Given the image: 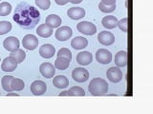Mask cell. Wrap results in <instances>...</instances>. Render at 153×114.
I'll use <instances>...</instances> for the list:
<instances>
[{
	"mask_svg": "<svg viewBox=\"0 0 153 114\" xmlns=\"http://www.w3.org/2000/svg\"><path fill=\"white\" fill-rule=\"evenodd\" d=\"M13 19L24 30H32L40 20V13L28 3H19L14 11Z\"/></svg>",
	"mask_w": 153,
	"mask_h": 114,
	"instance_id": "1",
	"label": "cell"
},
{
	"mask_svg": "<svg viewBox=\"0 0 153 114\" xmlns=\"http://www.w3.org/2000/svg\"><path fill=\"white\" fill-rule=\"evenodd\" d=\"M108 84L102 78H94L88 86V90L93 96H102L108 91Z\"/></svg>",
	"mask_w": 153,
	"mask_h": 114,
	"instance_id": "2",
	"label": "cell"
},
{
	"mask_svg": "<svg viewBox=\"0 0 153 114\" xmlns=\"http://www.w3.org/2000/svg\"><path fill=\"white\" fill-rule=\"evenodd\" d=\"M78 31L84 35H93L97 32V27L89 21H81L76 25Z\"/></svg>",
	"mask_w": 153,
	"mask_h": 114,
	"instance_id": "3",
	"label": "cell"
},
{
	"mask_svg": "<svg viewBox=\"0 0 153 114\" xmlns=\"http://www.w3.org/2000/svg\"><path fill=\"white\" fill-rule=\"evenodd\" d=\"M72 77L76 83H84L89 78V71L84 68H76L72 72Z\"/></svg>",
	"mask_w": 153,
	"mask_h": 114,
	"instance_id": "4",
	"label": "cell"
},
{
	"mask_svg": "<svg viewBox=\"0 0 153 114\" xmlns=\"http://www.w3.org/2000/svg\"><path fill=\"white\" fill-rule=\"evenodd\" d=\"M31 92L36 95V96H39L46 92L47 90V85L45 82H43L41 80H36L31 84L30 86Z\"/></svg>",
	"mask_w": 153,
	"mask_h": 114,
	"instance_id": "5",
	"label": "cell"
},
{
	"mask_svg": "<svg viewBox=\"0 0 153 114\" xmlns=\"http://www.w3.org/2000/svg\"><path fill=\"white\" fill-rule=\"evenodd\" d=\"M72 34H73V31H72V28L70 27L62 26L56 31L55 36L59 41L63 42V41L68 40L69 38L72 36Z\"/></svg>",
	"mask_w": 153,
	"mask_h": 114,
	"instance_id": "6",
	"label": "cell"
},
{
	"mask_svg": "<svg viewBox=\"0 0 153 114\" xmlns=\"http://www.w3.org/2000/svg\"><path fill=\"white\" fill-rule=\"evenodd\" d=\"M96 59L100 64H109L112 61V53L106 49H100L96 52Z\"/></svg>",
	"mask_w": 153,
	"mask_h": 114,
	"instance_id": "7",
	"label": "cell"
},
{
	"mask_svg": "<svg viewBox=\"0 0 153 114\" xmlns=\"http://www.w3.org/2000/svg\"><path fill=\"white\" fill-rule=\"evenodd\" d=\"M22 45L26 50H36L38 46V38H36V35H33V34H27L23 37Z\"/></svg>",
	"mask_w": 153,
	"mask_h": 114,
	"instance_id": "8",
	"label": "cell"
},
{
	"mask_svg": "<svg viewBox=\"0 0 153 114\" xmlns=\"http://www.w3.org/2000/svg\"><path fill=\"white\" fill-rule=\"evenodd\" d=\"M106 76L111 83H119L123 79V72L118 66H111L107 69Z\"/></svg>",
	"mask_w": 153,
	"mask_h": 114,
	"instance_id": "9",
	"label": "cell"
},
{
	"mask_svg": "<svg viewBox=\"0 0 153 114\" xmlns=\"http://www.w3.org/2000/svg\"><path fill=\"white\" fill-rule=\"evenodd\" d=\"M39 72L44 78L50 79L52 77H54V75L56 73V68L54 65L49 63V62H45L42 63L39 66Z\"/></svg>",
	"mask_w": 153,
	"mask_h": 114,
	"instance_id": "10",
	"label": "cell"
},
{
	"mask_svg": "<svg viewBox=\"0 0 153 114\" xmlns=\"http://www.w3.org/2000/svg\"><path fill=\"white\" fill-rule=\"evenodd\" d=\"M98 41L103 46H111L115 42V36L112 32L103 31L98 34Z\"/></svg>",
	"mask_w": 153,
	"mask_h": 114,
	"instance_id": "11",
	"label": "cell"
},
{
	"mask_svg": "<svg viewBox=\"0 0 153 114\" xmlns=\"http://www.w3.org/2000/svg\"><path fill=\"white\" fill-rule=\"evenodd\" d=\"M17 65H18L17 61L13 56L10 55L2 61L1 69L5 71V72H12V71H13L17 68Z\"/></svg>",
	"mask_w": 153,
	"mask_h": 114,
	"instance_id": "12",
	"label": "cell"
},
{
	"mask_svg": "<svg viewBox=\"0 0 153 114\" xmlns=\"http://www.w3.org/2000/svg\"><path fill=\"white\" fill-rule=\"evenodd\" d=\"M4 49L8 51H13L20 47V42L16 36H9L3 41Z\"/></svg>",
	"mask_w": 153,
	"mask_h": 114,
	"instance_id": "13",
	"label": "cell"
},
{
	"mask_svg": "<svg viewBox=\"0 0 153 114\" xmlns=\"http://www.w3.org/2000/svg\"><path fill=\"white\" fill-rule=\"evenodd\" d=\"M56 54V49L52 44H43L39 48V55L42 58L50 59Z\"/></svg>",
	"mask_w": 153,
	"mask_h": 114,
	"instance_id": "14",
	"label": "cell"
},
{
	"mask_svg": "<svg viewBox=\"0 0 153 114\" xmlns=\"http://www.w3.org/2000/svg\"><path fill=\"white\" fill-rule=\"evenodd\" d=\"M76 60L81 66H87L92 63L93 56H92V53H91V52L84 50V51H80L76 54Z\"/></svg>",
	"mask_w": 153,
	"mask_h": 114,
	"instance_id": "15",
	"label": "cell"
},
{
	"mask_svg": "<svg viewBox=\"0 0 153 114\" xmlns=\"http://www.w3.org/2000/svg\"><path fill=\"white\" fill-rule=\"evenodd\" d=\"M67 15L73 20H79L85 16V11L81 7H72L67 11Z\"/></svg>",
	"mask_w": 153,
	"mask_h": 114,
	"instance_id": "16",
	"label": "cell"
},
{
	"mask_svg": "<svg viewBox=\"0 0 153 114\" xmlns=\"http://www.w3.org/2000/svg\"><path fill=\"white\" fill-rule=\"evenodd\" d=\"M115 65L118 68H124L127 65V52L126 50H120L115 54Z\"/></svg>",
	"mask_w": 153,
	"mask_h": 114,
	"instance_id": "17",
	"label": "cell"
},
{
	"mask_svg": "<svg viewBox=\"0 0 153 114\" xmlns=\"http://www.w3.org/2000/svg\"><path fill=\"white\" fill-rule=\"evenodd\" d=\"M71 46L75 50H82L88 46V40L82 36H76L71 41Z\"/></svg>",
	"mask_w": 153,
	"mask_h": 114,
	"instance_id": "18",
	"label": "cell"
},
{
	"mask_svg": "<svg viewBox=\"0 0 153 114\" xmlns=\"http://www.w3.org/2000/svg\"><path fill=\"white\" fill-rule=\"evenodd\" d=\"M53 85L55 86L56 88H66L69 86V80L64 75H57L55 76L53 79Z\"/></svg>",
	"mask_w": 153,
	"mask_h": 114,
	"instance_id": "19",
	"label": "cell"
},
{
	"mask_svg": "<svg viewBox=\"0 0 153 114\" xmlns=\"http://www.w3.org/2000/svg\"><path fill=\"white\" fill-rule=\"evenodd\" d=\"M45 24L51 28H59L61 25V18L56 14H49L45 19Z\"/></svg>",
	"mask_w": 153,
	"mask_h": 114,
	"instance_id": "20",
	"label": "cell"
},
{
	"mask_svg": "<svg viewBox=\"0 0 153 114\" xmlns=\"http://www.w3.org/2000/svg\"><path fill=\"white\" fill-rule=\"evenodd\" d=\"M102 24L107 30H113L118 25V19L113 15H107L102 18Z\"/></svg>",
	"mask_w": 153,
	"mask_h": 114,
	"instance_id": "21",
	"label": "cell"
},
{
	"mask_svg": "<svg viewBox=\"0 0 153 114\" xmlns=\"http://www.w3.org/2000/svg\"><path fill=\"white\" fill-rule=\"evenodd\" d=\"M71 60L66 58L64 56H57L56 60L55 61V68L59 70H64L68 69Z\"/></svg>",
	"mask_w": 153,
	"mask_h": 114,
	"instance_id": "22",
	"label": "cell"
},
{
	"mask_svg": "<svg viewBox=\"0 0 153 114\" xmlns=\"http://www.w3.org/2000/svg\"><path fill=\"white\" fill-rule=\"evenodd\" d=\"M36 33L40 37L43 38H48L53 34V28L48 27L46 24H41L37 27L36 28Z\"/></svg>",
	"mask_w": 153,
	"mask_h": 114,
	"instance_id": "23",
	"label": "cell"
},
{
	"mask_svg": "<svg viewBox=\"0 0 153 114\" xmlns=\"http://www.w3.org/2000/svg\"><path fill=\"white\" fill-rule=\"evenodd\" d=\"M13 78V76L11 75H6V76H3L2 79H1V86L3 89L5 91H8V92H12L13 91L12 87H11V82Z\"/></svg>",
	"mask_w": 153,
	"mask_h": 114,
	"instance_id": "24",
	"label": "cell"
},
{
	"mask_svg": "<svg viewBox=\"0 0 153 114\" xmlns=\"http://www.w3.org/2000/svg\"><path fill=\"white\" fill-rule=\"evenodd\" d=\"M11 87L13 91H20L24 88H25V83L20 78H13L11 82Z\"/></svg>",
	"mask_w": 153,
	"mask_h": 114,
	"instance_id": "25",
	"label": "cell"
},
{
	"mask_svg": "<svg viewBox=\"0 0 153 114\" xmlns=\"http://www.w3.org/2000/svg\"><path fill=\"white\" fill-rule=\"evenodd\" d=\"M10 55L13 56L14 59H16L17 61V63H21V62H23L24 60H25L26 58V53L25 51H24L23 50H20V49H17L16 50L13 51H11V53H10Z\"/></svg>",
	"mask_w": 153,
	"mask_h": 114,
	"instance_id": "26",
	"label": "cell"
},
{
	"mask_svg": "<svg viewBox=\"0 0 153 114\" xmlns=\"http://www.w3.org/2000/svg\"><path fill=\"white\" fill-rule=\"evenodd\" d=\"M68 96H85V91L82 88L75 86L68 90Z\"/></svg>",
	"mask_w": 153,
	"mask_h": 114,
	"instance_id": "27",
	"label": "cell"
},
{
	"mask_svg": "<svg viewBox=\"0 0 153 114\" xmlns=\"http://www.w3.org/2000/svg\"><path fill=\"white\" fill-rule=\"evenodd\" d=\"M12 12V5L9 2L0 3V16H7Z\"/></svg>",
	"mask_w": 153,
	"mask_h": 114,
	"instance_id": "28",
	"label": "cell"
},
{
	"mask_svg": "<svg viewBox=\"0 0 153 114\" xmlns=\"http://www.w3.org/2000/svg\"><path fill=\"white\" fill-rule=\"evenodd\" d=\"M12 23L9 21H0V35H4L12 31Z\"/></svg>",
	"mask_w": 153,
	"mask_h": 114,
	"instance_id": "29",
	"label": "cell"
},
{
	"mask_svg": "<svg viewBox=\"0 0 153 114\" xmlns=\"http://www.w3.org/2000/svg\"><path fill=\"white\" fill-rule=\"evenodd\" d=\"M99 9L100 12H102L104 13H109V12H112L116 10V4L115 5H106L102 2H100L99 4Z\"/></svg>",
	"mask_w": 153,
	"mask_h": 114,
	"instance_id": "30",
	"label": "cell"
},
{
	"mask_svg": "<svg viewBox=\"0 0 153 114\" xmlns=\"http://www.w3.org/2000/svg\"><path fill=\"white\" fill-rule=\"evenodd\" d=\"M36 5L41 10H48L51 6L50 0H36Z\"/></svg>",
	"mask_w": 153,
	"mask_h": 114,
	"instance_id": "31",
	"label": "cell"
},
{
	"mask_svg": "<svg viewBox=\"0 0 153 114\" xmlns=\"http://www.w3.org/2000/svg\"><path fill=\"white\" fill-rule=\"evenodd\" d=\"M56 55L57 56H64L66 58H68L69 60H72V52L68 49H66V48H61L60 50H59Z\"/></svg>",
	"mask_w": 153,
	"mask_h": 114,
	"instance_id": "32",
	"label": "cell"
},
{
	"mask_svg": "<svg viewBox=\"0 0 153 114\" xmlns=\"http://www.w3.org/2000/svg\"><path fill=\"white\" fill-rule=\"evenodd\" d=\"M127 22H128V19L127 17H124L123 19H121L120 21H118V25L119 28H120V30L123 31V32H126L127 31Z\"/></svg>",
	"mask_w": 153,
	"mask_h": 114,
	"instance_id": "33",
	"label": "cell"
},
{
	"mask_svg": "<svg viewBox=\"0 0 153 114\" xmlns=\"http://www.w3.org/2000/svg\"><path fill=\"white\" fill-rule=\"evenodd\" d=\"M55 2H56L57 5L63 6V5H66L68 2H70V0H55Z\"/></svg>",
	"mask_w": 153,
	"mask_h": 114,
	"instance_id": "34",
	"label": "cell"
},
{
	"mask_svg": "<svg viewBox=\"0 0 153 114\" xmlns=\"http://www.w3.org/2000/svg\"><path fill=\"white\" fill-rule=\"evenodd\" d=\"M102 2L106 5H115L116 4V0H102Z\"/></svg>",
	"mask_w": 153,
	"mask_h": 114,
	"instance_id": "35",
	"label": "cell"
},
{
	"mask_svg": "<svg viewBox=\"0 0 153 114\" xmlns=\"http://www.w3.org/2000/svg\"><path fill=\"white\" fill-rule=\"evenodd\" d=\"M59 95L60 97H61V96H68V90H64V91L60 92Z\"/></svg>",
	"mask_w": 153,
	"mask_h": 114,
	"instance_id": "36",
	"label": "cell"
},
{
	"mask_svg": "<svg viewBox=\"0 0 153 114\" xmlns=\"http://www.w3.org/2000/svg\"><path fill=\"white\" fill-rule=\"evenodd\" d=\"M6 96L8 97H10V96H19V94H17V93H13V92H8L7 94H6Z\"/></svg>",
	"mask_w": 153,
	"mask_h": 114,
	"instance_id": "37",
	"label": "cell"
},
{
	"mask_svg": "<svg viewBox=\"0 0 153 114\" xmlns=\"http://www.w3.org/2000/svg\"><path fill=\"white\" fill-rule=\"evenodd\" d=\"M70 2L73 4H79L82 2V0H70Z\"/></svg>",
	"mask_w": 153,
	"mask_h": 114,
	"instance_id": "38",
	"label": "cell"
},
{
	"mask_svg": "<svg viewBox=\"0 0 153 114\" xmlns=\"http://www.w3.org/2000/svg\"><path fill=\"white\" fill-rule=\"evenodd\" d=\"M0 95H1V92H0Z\"/></svg>",
	"mask_w": 153,
	"mask_h": 114,
	"instance_id": "39",
	"label": "cell"
},
{
	"mask_svg": "<svg viewBox=\"0 0 153 114\" xmlns=\"http://www.w3.org/2000/svg\"><path fill=\"white\" fill-rule=\"evenodd\" d=\"M0 61H1V58H0Z\"/></svg>",
	"mask_w": 153,
	"mask_h": 114,
	"instance_id": "40",
	"label": "cell"
}]
</instances>
